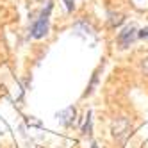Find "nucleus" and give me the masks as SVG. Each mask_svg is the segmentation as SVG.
<instances>
[{"mask_svg": "<svg viewBox=\"0 0 148 148\" xmlns=\"http://www.w3.org/2000/svg\"><path fill=\"white\" fill-rule=\"evenodd\" d=\"M52 9H54V2H52V0H47V4L41 7V11L34 14L32 22H30V36L34 39H41V38H45L48 34Z\"/></svg>", "mask_w": 148, "mask_h": 148, "instance_id": "f257e3e1", "label": "nucleus"}, {"mask_svg": "<svg viewBox=\"0 0 148 148\" xmlns=\"http://www.w3.org/2000/svg\"><path fill=\"white\" fill-rule=\"evenodd\" d=\"M62 4H64L66 11H68V13H71L73 9H75V4H77V0H62Z\"/></svg>", "mask_w": 148, "mask_h": 148, "instance_id": "0eeeda50", "label": "nucleus"}, {"mask_svg": "<svg viewBox=\"0 0 148 148\" xmlns=\"http://www.w3.org/2000/svg\"><path fill=\"white\" fill-rule=\"evenodd\" d=\"M91 130H93V120H91V112H88L86 121H84V127H82V134L89 136V134H91Z\"/></svg>", "mask_w": 148, "mask_h": 148, "instance_id": "39448f33", "label": "nucleus"}, {"mask_svg": "<svg viewBox=\"0 0 148 148\" xmlns=\"http://www.w3.org/2000/svg\"><path fill=\"white\" fill-rule=\"evenodd\" d=\"M141 68H143V73H145V75H148V57H146V59H143Z\"/></svg>", "mask_w": 148, "mask_h": 148, "instance_id": "1a4fd4ad", "label": "nucleus"}, {"mask_svg": "<svg viewBox=\"0 0 148 148\" xmlns=\"http://www.w3.org/2000/svg\"><path fill=\"white\" fill-rule=\"evenodd\" d=\"M130 4L137 11H148V0H130Z\"/></svg>", "mask_w": 148, "mask_h": 148, "instance_id": "20e7f679", "label": "nucleus"}, {"mask_svg": "<svg viewBox=\"0 0 148 148\" xmlns=\"http://www.w3.org/2000/svg\"><path fill=\"white\" fill-rule=\"evenodd\" d=\"M137 38L139 39H148V27L146 29H137Z\"/></svg>", "mask_w": 148, "mask_h": 148, "instance_id": "6e6552de", "label": "nucleus"}, {"mask_svg": "<svg viewBox=\"0 0 148 148\" xmlns=\"http://www.w3.org/2000/svg\"><path fill=\"white\" fill-rule=\"evenodd\" d=\"M121 23H123V16H121V14H116V16L112 14V16H111V27H118V25H121Z\"/></svg>", "mask_w": 148, "mask_h": 148, "instance_id": "423d86ee", "label": "nucleus"}, {"mask_svg": "<svg viewBox=\"0 0 148 148\" xmlns=\"http://www.w3.org/2000/svg\"><path fill=\"white\" fill-rule=\"evenodd\" d=\"M136 39H137V27L134 23L125 25L120 32H118V36H116V41H118L120 48H129Z\"/></svg>", "mask_w": 148, "mask_h": 148, "instance_id": "f03ea898", "label": "nucleus"}, {"mask_svg": "<svg viewBox=\"0 0 148 148\" xmlns=\"http://www.w3.org/2000/svg\"><path fill=\"white\" fill-rule=\"evenodd\" d=\"M75 116H77L75 107H66V109H62L61 112H57V121L62 127H71L73 123H75Z\"/></svg>", "mask_w": 148, "mask_h": 148, "instance_id": "7ed1b4c3", "label": "nucleus"}, {"mask_svg": "<svg viewBox=\"0 0 148 148\" xmlns=\"http://www.w3.org/2000/svg\"><path fill=\"white\" fill-rule=\"evenodd\" d=\"M93 148H97V145H93Z\"/></svg>", "mask_w": 148, "mask_h": 148, "instance_id": "9d476101", "label": "nucleus"}]
</instances>
